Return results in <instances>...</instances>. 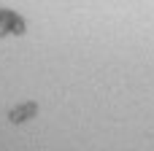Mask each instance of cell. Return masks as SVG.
I'll return each instance as SVG.
<instances>
[{
	"label": "cell",
	"mask_w": 154,
	"mask_h": 151,
	"mask_svg": "<svg viewBox=\"0 0 154 151\" xmlns=\"http://www.w3.org/2000/svg\"><path fill=\"white\" fill-rule=\"evenodd\" d=\"M24 30H27V24H24V19L16 14V11H8V8H3L0 11V38H16V35H24Z\"/></svg>",
	"instance_id": "cell-1"
},
{
	"label": "cell",
	"mask_w": 154,
	"mask_h": 151,
	"mask_svg": "<svg viewBox=\"0 0 154 151\" xmlns=\"http://www.w3.org/2000/svg\"><path fill=\"white\" fill-rule=\"evenodd\" d=\"M35 113H38V105L27 100V103H22V105H16V108H11V111H8V119H11L14 124H22V122H27V119H32Z\"/></svg>",
	"instance_id": "cell-2"
}]
</instances>
